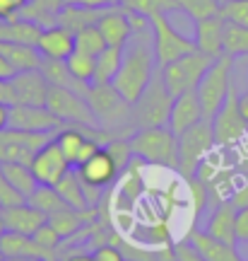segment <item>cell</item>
Masks as SVG:
<instances>
[{
	"mask_svg": "<svg viewBox=\"0 0 248 261\" xmlns=\"http://www.w3.org/2000/svg\"><path fill=\"white\" fill-rule=\"evenodd\" d=\"M157 58L152 46V29L149 32H133L130 41L123 48V61H120L118 75L113 77V87L118 90L126 102L135 104L138 97L145 92V87L157 73Z\"/></svg>",
	"mask_w": 248,
	"mask_h": 261,
	"instance_id": "1",
	"label": "cell"
},
{
	"mask_svg": "<svg viewBox=\"0 0 248 261\" xmlns=\"http://www.w3.org/2000/svg\"><path fill=\"white\" fill-rule=\"evenodd\" d=\"M128 143L135 160H140V162L166 169H178V138L169 130V126L133 130L128 136Z\"/></svg>",
	"mask_w": 248,
	"mask_h": 261,
	"instance_id": "2",
	"label": "cell"
},
{
	"mask_svg": "<svg viewBox=\"0 0 248 261\" xmlns=\"http://www.w3.org/2000/svg\"><path fill=\"white\" fill-rule=\"evenodd\" d=\"M171 107H174V94L166 90L164 80H162V70L157 68L154 77L149 80L145 92L130 107V128L138 130L152 128V126H166Z\"/></svg>",
	"mask_w": 248,
	"mask_h": 261,
	"instance_id": "3",
	"label": "cell"
},
{
	"mask_svg": "<svg viewBox=\"0 0 248 261\" xmlns=\"http://www.w3.org/2000/svg\"><path fill=\"white\" fill-rule=\"evenodd\" d=\"M87 104L92 114L97 116L101 128H116L113 133L120 136H130V107L133 104L126 102V97L113 87V85H89L87 90Z\"/></svg>",
	"mask_w": 248,
	"mask_h": 261,
	"instance_id": "4",
	"label": "cell"
},
{
	"mask_svg": "<svg viewBox=\"0 0 248 261\" xmlns=\"http://www.w3.org/2000/svg\"><path fill=\"white\" fill-rule=\"evenodd\" d=\"M178 138V174L188 181L198 174L202 160L210 155L214 145V133H212V121L202 119L200 123H195L193 128H188L185 133L176 136Z\"/></svg>",
	"mask_w": 248,
	"mask_h": 261,
	"instance_id": "5",
	"label": "cell"
},
{
	"mask_svg": "<svg viewBox=\"0 0 248 261\" xmlns=\"http://www.w3.org/2000/svg\"><path fill=\"white\" fill-rule=\"evenodd\" d=\"M231 70H234V58L220 56L210 65V70L202 75L200 85H198V99L202 104V114L205 119L212 121V116L222 109V104L227 102L231 92Z\"/></svg>",
	"mask_w": 248,
	"mask_h": 261,
	"instance_id": "6",
	"label": "cell"
},
{
	"mask_svg": "<svg viewBox=\"0 0 248 261\" xmlns=\"http://www.w3.org/2000/svg\"><path fill=\"white\" fill-rule=\"evenodd\" d=\"M214 61H217V58L205 56L202 51L195 48V51L181 56L178 61H174V63L159 68L166 90L174 94V97H178V94H183V92H191V90H198L202 75L210 70V65L214 63Z\"/></svg>",
	"mask_w": 248,
	"mask_h": 261,
	"instance_id": "7",
	"label": "cell"
},
{
	"mask_svg": "<svg viewBox=\"0 0 248 261\" xmlns=\"http://www.w3.org/2000/svg\"><path fill=\"white\" fill-rule=\"evenodd\" d=\"M149 19H152V46H154V58L159 68H164V65L174 63L185 54L195 51V41L183 37L171 24L166 12H157Z\"/></svg>",
	"mask_w": 248,
	"mask_h": 261,
	"instance_id": "8",
	"label": "cell"
},
{
	"mask_svg": "<svg viewBox=\"0 0 248 261\" xmlns=\"http://www.w3.org/2000/svg\"><path fill=\"white\" fill-rule=\"evenodd\" d=\"M46 107L58 119H63L68 126L101 128L99 121H97V116L92 114L89 104H87V97L73 92V90H68V87H53V85H51Z\"/></svg>",
	"mask_w": 248,
	"mask_h": 261,
	"instance_id": "9",
	"label": "cell"
},
{
	"mask_svg": "<svg viewBox=\"0 0 248 261\" xmlns=\"http://www.w3.org/2000/svg\"><path fill=\"white\" fill-rule=\"evenodd\" d=\"M212 133H214V145L224 150L234 148L236 143L246 138L248 123L243 121V116L239 112V92H236V87H231L227 102L222 104V109L212 116Z\"/></svg>",
	"mask_w": 248,
	"mask_h": 261,
	"instance_id": "10",
	"label": "cell"
},
{
	"mask_svg": "<svg viewBox=\"0 0 248 261\" xmlns=\"http://www.w3.org/2000/svg\"><path fill=\"white\" fill-rule=\"evenodd\" d=\"M53 138L55 133H27V130H17L8 126L0 130V165H5V162L29 165L39 150Z\"/></svg>",
	"mask_w": 248,
	"mask_h": 261,
	"instance_id": "11",
	"label": "cell"
},
{
	"mask_svg": "<svg viewBox=\"0 0 248 261\" xmlns=\"http://www.w3.org/2000/svg\"><path fill=\"white\" fill-rule=\"evenodd\" d=\"M10 128L27 130V133H58L68 123L58 119L48 107H32V104H15L10 107Z\"/></svg>",
	"mask_w": 248,
	"mask_h": 261,
	"instance_id": "12",
	"label": "cell"
},
{
	"mask_svg": "<svg viewBox=\"0 0 248 261\" xmlns=\"http://www.w3.org/2000/svg\"><path fill=\"white\" fill-rule=\"evenodd\" d=\"M55 136H58V133H55ZM29 167H32V172H34V177H37V181L41 187H55V184L73 169V165L68 162V158L63 155L60 145H58L53 138V140H48L46 145L34 155V160L29 162Z\"/></svg>",
	"mask_w": 248,
	"mask_h": 261,
	"instance_id": "13",
	"label": "cell"
},
{
	"mask_svg": "<svg viewBox=\"0 0 248 261\" xmlns=\"http://www.w3.org/2000/svg\"><path fill=\"white\" fill-rule=\"evenodd\" d=\"M75 169H77V174L84 184L94 189H106L120 177V169L116 167V162H113L106 148H99L87 162H82Z\"/></svg>",
	"mask_w": 248,
	"mask_h": 261,
	"instance_id": "14",
	"label": "cell"
},
{
	"mask_svg": "<svg viewBox=\"0 0 248 261\" xmlns=\"http://www.w3.org/2000/svg\"><path fill=\"white\" fill-rule=\"evenodd\" d=\"M205 119L202 114V104L198 99V92L191 90V92H183L174 97V107H171V114H169V130L174 136H181L188 128H193L195 123H200Z\"/></svg>",
	"mask_w": 248,
	"mask_h": 261,
	"instance_id": "15",
	"label": "cell"
},
{
	"mask_svg": "<svg viewBox=\"0 0 248 261\" xmlns=\"http://www.w3.org/2000/svg\"><path fill=\"white\" fill-rule=\"evenodd\" d=\"M10 83H12V90H15L17 104L46 107L51 85H48V80L44 77L41 68H39V70H24V73H17Z\"/></svg>",
	"mask_w": 248,
	"mask_h": 261,
	"instance_id": "16",
	"label": "cell"
},
{
	"mask_svg": "<svg viewBox=\"0 0 248 261\" xmlns=\"http://www.w3.org/2000/svg\"><path fill=\"white\" fill-rule=\"evenodd\" d=\"M0 254L3 259H17V256H34V259L44 261H58L60 254L51 252L46 247L34 240V234H22V232H5L0 237Z\"/></svg>",
	"mask_w": 248,
	"mask_h": 261,
	"instance_id": "17",
	"label": "cell"
},
{
	"mask_svg": "<svg viewBox=\"0 0 248 261\" xmlns=\"http://www.w3.org/2000/svg\"><path fill=\"white\" fill-rule=\"evenodd\" d=\"M224 22L227 19L222 17V15L198 19L195 22V37H193L195 48L210 58L224 56Z\"/></svg>",
	"mask_w": 248,
	"mask_h": 261,
	"instance_id": "18",
	"label": "cell"
},
{
	"mask_svg": "<svg viewBox=\"0 0 248 261\" xmlns=\"http://www.w3.org/2000/svg\"><path fill=\"white\" fill-rule=\"evenodd\" d=\"M39 54L44 58L51 61H68L75 54V32L53 24V27L41 29V37H39Z\"/></svg>",
	"mask_w": 248,
	"mask_h": 261,
	"instance_id": "19",
	"label": "cell"
},
{
	"mask_svg": "<svg viewBox=\"0 0 248 261\" xmlns=\"http://www.w3.org/2000/svg\"><path fill=\"white\" fill-rule=\"evenodd\" d=\"M99 32L106 39V46H116V48H126V44L133 37V27H130V17L128 10H123L120 5L106 10L97 22Z\"/></svg>",
	"mask_w": 248,
	"mask_h": 261,
	"instance_id": "20",
	"label": "cell"
},
{
	"mask_svg": "<svg viewBox=\"0 0 248 261\" xmlns=\"http://www.w3.org/2000/svg\"><path fill=\"white\" fill-rule=\"evenodd\" d=\"M0 218L5 223V232H22V234H34L48 220L46 215L41 213L39 208H34L29 201L0 211Z\"/></svg>",
	"mask_w": 248,
	"mask_h": 261,
	"instance_id": "21",
	"label": "cell"
},
{
	"mask_svg": "<svg viewBox=\"0 0 248 261\" xmlns=\"http://www.w3.org/2000/svg\"><path fill=\"white\" fill-rule=\"evenodd\" d=\"M185 240L193 244L205 261H243L239 249H236V244L222 242L217 237L207 234L205 230H193Z\"/></svg>",
	"mask_w": 248,
	"mask_h": 261,
	"instance_id": "22",
	"label": "cell"
},
{
	"mask_svg": "<svg viewBox=\"0 0 248 261\" xmlns=\"http://www.w3.org/2000/svg\"><path fill=\"white\" fill-rule=\"evenodd\" d=\"M205 232L227 244H236V208L231 201H222L212 208Z\"/></svg>",
	"mask_w": 248,
	"mask_h": 261,
	"instance_id": "23",
	"label": "cell"
},
{
	"mask_svg": "<svg viewBox=\"0 0 248 261\" xmlns=\"http://www.w3.org/2000/svg\"><path fill=\"white\" fill-rule=\"evenodd\" d=\"M41 37V27L32 19L17 17V19H0V41L8 44H29L37 46Z\"/></svg>",
	"mask_w": 248,
	"mask_h": 261,
	"instance_id": "24",
	"label": "cell"
},
{
	"mask_svg": "<svg viewBox=\"0 0 248 261\" xmlns=\"http://www.w3.org/2000/svg\"><path fill=\"white\" fill-rule=\"evenodd\" d=\"M0 54L12 63V68L17 73L39 70L41 63H44V56L39 54V48L29 46V44H8V41H0Z\"/></svg>",
	"mask_w": 248,
	"mask_h": 261,
	"instance_id": "25",
	"label": "cell"
},
{
	"mask_svg": "<svg viewBox=\"0 0 248 261\" xmlns=\"http://www.w3.org/2000/svg\"><path fill=\"white\" fill-rule=\"evenodd\" d=\"M41 73H44V77L48 80V85H53V87H68V90H73V92L87 97L89 85L80 83L77 77H73V73L68 70V63H65V61H51V58H44Z\"/></svg>",
	"mask_w": 248,
	"mask_h": 261,
	"instance_id": "26",
	"label": "cell"
},
{
	"mask_svg": "<svg viewBox=\"0 0 248 261\" xmlns=\"http://www.w3.org/2000/svg\"><path fill=\"white\" fill-rule=\"evenodd\" d=\"M55 189H58L60 198L68 203V208H73V211L92 208V205H89V198H87V191H84L82 179H80V174H77V169L75 167L70 169L58 184H55Z\"/></svg>",
	"mask_w": 248,
	"mask_h": 261,
	"instance_id": "27",
	"label": "cell"
},
{
	"mask_svg": "<svg viewBox=\"0 0 248 261\" xmlns=\"http://www.w3.org/2000/svg\"><path fill=\"white\" fill-rule=\"evenodd\" d=\"M104 12L106 10H87V8H77V5H63L60 12H58L55 24L70 29V32H80V29L89 27V24H97Z\"/></svg>",
	"mask_w": 248,
	"mask_h": 261,
	"instance_id": "28",
	"label": "cell"
},
{
	"mask_svg": "<svg viewBox=\"0 0 248 261\" xmlns=\"http://www.w3.org/2000/svg\"><path fill=\"white\" fill-rule=\"evenodd\" d=\"M0 169H3V174L10 179V184L17 189L22 196L29 198V196L37 191L39 181L29 165H24V162H5V165H0Z\"/></svg>",
	"mask_w": 248,
	"mask_h": 261,
	"instance_id": "29",
	"label": "cell"
},
{
	"mask_svg": "<svg viewBox=\"0 0 248 261\" xmlns=\"http://www.w3.org/2000/svg\"><path fill=\"white\" fill-rule=\"evenodd\" d=\"M120 61H123V48L106 46L97 56V73H94L92 85H109L113 83V77L118 75Z\"/></svg>",
	"mask_w": 248,
	"mask_h": 261,
	"instance_id": "30",
	"label": "cell"
},
{
	"mask_svg": "<svg viewBox=\"0 0 248 261\" xmlns=\"http://www.w3.org/2000/svg\"><path fill=\"white\" fill-rule=\"evenodd\" d=\"M224 56H248V27L229 22V19L224 22Z\"/></svg>",
	"mask_w": 248,
	"mask_h": 261,
	"instance_id": "31",
	"label": "cell"
},
{
	"mask_svg": "<svg viewBox=\"0 0 248 261\" xmlns=\"http://www.w3.org/2000/svg\"><path fill=\"white\" fill-rule=\"evenodd\" d=\"M27 201L34 205V208H39L46 218L48 215H53V213H60V211L68 208V203H65L63 198H60V194H58V189L55 187H41V184H39L37 191L29 196Z\"/></svg>",
	"mask_w": 248,
	"mask_h": 261,
	"instance_id": "32",
	"label": "cell"
},
{
	"mask_svg": "<svg viewBox=\"0 0 248 261\" xmlns=\"http://www.w3.org/2000/svg\"><path fill=\"white\" fill-rule=\"evenodd\" d=\"M106 48V39L99 32L97 24H89V27L75 32V51H82V54H89V56H99L101 51Z\"/></svg>",
	"mask_w": 248,
	"mask_h": 261,
	"instance_id": "33",
	"label": "cell"
},
{
	"mask_svg": "<svg viewBox=\"0 0 248 261\" xmlns=\"http://www.w3.org/2000/svg\"><path fill=\"white\" fill-rule=\"evenodd\" d=\"M176 10L185 12L193 22H198V19H207L220 15L222 0H176Z\"/></svg>",
	"mask_w": 248,
	"mask_h": 261,
	"instance_id": "34",
	"label": "cell"
},
{
	"mask_svg": "<svg viewBox=\"0 0 248 261\" xmlns=\"http://www.w3.org/2000/svg\"><path fill=\"white\" fill-rule=\"evenodd\" d=\"M65 63H68V70L73 73V77H77L80 83L92 85L94 73H97V56H89V54H82V51H75Z\"/></svg>",
	"mask_w": 248,
	"mask_h": 261,
	"instance_id": "35",
	"label": "cell"
},
{
	"mask_svg": "<svg viewBox=\"0 0 248 261\" xmlns=\"http://www.w3.org/2000/svg\"><path fill=\"white\" fill-rule=\"evenodd\" d=\"M220 15L229 22L248 27V0H224Z\"/></svg>",
	"mask_w": 248,
	"mask_h": 261,
	"instance_id": "36",
	"label": "cell"
},
{
	"mask_svg": "<svg viewBox=\"0 0 248 261\" xmlns=\"http://www.w3.org/2000/svg\"><path fill=\"white\" fill-rule=\"evenodd\" d=\"M34 240H37L41 247L51 249V252H58V249L63 247V242H65L63 237H60V232H58V230H55V227L48 223V220L41 225V227H39L37 232H34Z\"/></svg>",
	"mask_w": 248,
	"mask_h": 261,
	"instance_id": "37",
	"label": "cell"
},
{
	"mask_svg": "<svg viewBox=\"0 0 248 261\" xmlns=\"http://www.w3.org/2000/svg\"><path fill=\"white\" fill-rule=\"evenodd\" d=\"M27 201V196H22L17 189L10 184V179L3 174V169H0V211H5V208H12V205H19Z\"/></svg>",
	"mask_w": 248,
	"mask_h": 261,
	"instance_id": "38",
	"label": "cell"
},
{
	"mask_svg": "<svg viewBox=\"0 0 248 261\" xmlns=\"http://www.w3.org/2000/svg\"><path fill=\"white\" fill-rule=\"evenodd\" d=\"M92 254H94V259L97 261H126V254H123V249H120L118 244H113L106 237V242H101V244H97L92 249Z\"/></svg>",
	"mask_w": 248,
	"mask_h": 261,
	"instance_id": "39",
	"label": "cell"
},
{
	"mask_svg": "<svg viewBox=\"0 0 248 261\" xmlns=\"http://www.w3.org/2000/svg\"><path fill=\"white\" fill-rule=\"evenodd\" d=\"M29 0H0V19H17Z\"/></svg>",
	"mask_w": 248,
	"mask_h": 261,
	"instance_id": "40",
	"label": "cell"
},
{
	"mask_svg": "<svg viewBox=\"0 0 248 261\" xmlns=\"http://www.w3.org/2000/svg\"><path fill=\"white\" fill-rule=\"evenodd\" d=\"M174 254H176V261H205L188 240H181L178 244H174Z\"/></svg>",
	"mask_w": 248,
	"mask_h": 261,
	"instance_id": "41",
	"label": "cell"
},
{
	"mask_svg": "<svg viewBox=\"0 0 248 261\" xmlns=\"http://www.w3.org/2000/svg\"><path fill=\"white\" fill-rule=\"evenodd\" d=\"M65 5H77L87 10H111L118 5V0H68Z\"/></svg>",
	"mask_w": 248,
	"mask_h": 261,
	"instance_id": "42",
	"label": "cell"
},
{
	"mask_svg": "<svg viewBox=\"0 0 248 261\" xmlns=\"http://www.w3.org/2000/svg\"><path fill=\"white\" fill-rule=\"evenodd\" d=\"M229 201L234 203V208L236 211H241V208H248V179L243 181V184H239V187H234V191H231Z\"/></svg>",
	"mask_w": 248,
	"mask_h": 261,
	"instance_id": "43",
	"label": "cell"
},
{
	"mask_svg": "<svg viewBox=\"0 0 248 261\" xmlns=\"http://www.w3.org/2000/svg\"><path fill=\"white\" fill-rule=\"evenodd\" d=\"M236 242L248 244V208L236 211Z\"/></svg>",
	"mask_w": 248,
	"mask_h": 261,
	"instance_id": "44",
	"label": "cell"
},
{
	"mask_svg": "<svg viewBox=\"0 0 248 261\" xmlns=\"http://www.w3.org/2000/svg\"><path fill=\"white\" fill-rule=\"evenodd\" d=\"M60 261H97L92 252H84L80 247H70L68 252H63V259Z\"/></svg>",
	"mask_w": 248,
	"mask_h": 261,
	"instance_id": "45",
	"label": "cell"
},
{
	"mask_svg": "<svg viewBox=\"0 0 248 261\" xmlns=\"http://www.w3.org/2000/svg\"><path fill=\"white\" fill-rule=\"evenodd\" d=\"M15 75H17V70L12 68V63H10L8 58L0 54V80H12Z\"/></svg>",
	"mask_w": 248,
	"mask_h": 261,
	"instance_id": "46",
	"label": "cell"
},
{
	"mask_svg": "<svg viewBox=\"0 0 248 261\" xmlns=\"http://www.w3.org/2000/svg\"><path fill=\"white\" fill-rule=\"evenodd\" d=\"M239 112H241V116H243V121L248 123V92L239 94Z\"/></svg>",
	"mask_w": 248,
	"mask_h": 261,
	"instance_id": "47",
	"label": "cell"
},
{
	"mask_svg": "<svg viewBox=\"0 0 248 261\" xmlns=\"http://www.w3.org/2000/svg\"><path fill=\"white\" fill-rule=\"evenodd\" d=\"M8 121H10V107L0 102V130L8 128Z\"/></svg>",
	"mask_w": 248,
	"mask_h": 261,
	"instance_id": "48",
	"label": "cell"
},
{
	"mask_svg": "<svg viewBox=\"0 0 248 261\" xmlns=\"http://www.w3.org/2000/svg\"><path fill=\"white\" fill-rule=\"evenodd\" d=\"M5 261H44V259H34V256H17V259H5Z\"/></svg>",
	"mask_w": 248,
	"mask_h": 261,
	"instance_id": "49",
	"label": "cell"
},
{
	"mask_svg": "<svg viewBox=\"0 0 248 261\" xmlns=\"http://www.w3.org/2000/svg\"><path fill=\"white\" fill-rule=\"evenodd\" d=\"M5 234V223H3V218H0V237Z\"/></svg>",
	"mask_w": 248,
	"mask_h": 261,
	"instance_id": "50",
	"label": "cell"
},
{
	"mask_svg": "<svg viewBox=\"0 0 248 261\" xmlns=\"http://www.w3.org/2000/svg\"><path fill=\"white\" fill-rule=\"evenodd\" d=\"M126 261H138V259H126Z\"/></svg>",
	"mask_w": 248,
	"mask_h": 261,
	"instance_id": "51",
	"label": "cell"
},
{
	"mask_svg": "<svg viewBox=\"0 0 248 261\" xmlns=\"http://www.w3.org/2000/svg\"><path fill=\"white\" fill-rule=\"evenodd\" d=\"M0 261H5V259H3V254H0Z\"/></svg>",
	"mask_w": 248,
	"mask_h": 261,
	"instance_id": "52",
	"label": "cell"
},
{
	"mask_svg": "<svg viewBox=\"0 0 248 261\" xmlns=\"http://www.w3.org/2000/svg\"><path fill=\"white\" fill-rule=\"evenodd\" d=\"M222 3H224V0H222Z\"/></svg>",
	"mask_w": 248,
	"mask_h": 261,
	"instance_id": "53",
	"label": "cell"
}]
</instances>
